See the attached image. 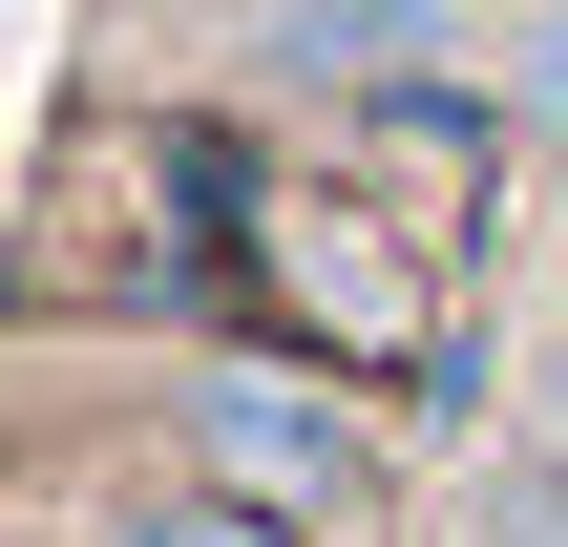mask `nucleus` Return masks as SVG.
<instances>
[{
	"label": "nucleus",
	"instance_id": "1",
	"mask_svg": "<svg viewBox=\"0 0 568 547\" xmlns=\"http://www.w3.org/2000/svg\"><path fill=\"white\" fill-rule=\"evenodd\" d=\"M148 443L211 464V485H253V506H295V527H337V547H379V506H400L379 379H358V358H295V337H190V358H148Z\"/></svg>",
	"mask_w": 568,
	"mask_h": 547
},
{
	"label": "nucleus",
	"instance_id": "2",
	"mask_svg": "<svg viewBox=\"0 0 568 547\" xmlns=\"http://www.w3.org/2000/svg\"><path fill=\"white\" fill-rule=\"evenodd\" d=\"M232 42H253V84L274 105H379V84H422V63H485V0H232Z\"/></svg>",
	"mask_w": 568,
	"mask_h": 547
},
{
	"label": "nucleus",
	"instance_id": "3",
	"mask_svg": "<svg viewBox=\"0 0 568 547\" xmlns=\"http://www.w3.org/2000/svg\"><path fill=\"white\" fill-rule=\"evenodd\" d=\"M63 547H337V527H295V506H253V485H211V464H105V485H63Z\"/></svg>",
	"mask_w": 568,
	"mask_h": 547
},
{
	"label": "nucleus",
	"instance_id": "4",
	"mask_svg": "<svg viewBox=\"0 0 568 547\" xmlns=\"http://www.w3.org/2000/svg\"><path fill=\"white\" fill-rule=\"evenodd\" d=\"M485 547H568V443H506L485 464Z\"/></svg>",
	"mask_w": 568,
	"mask_h": 547
},
{
	"label": "nucleus",
	"instance_id": "5",
	"mask_svg": "<svg viewBox=\"0 0 568 547\" xmlns=\"http://www.w3.org/2000/svg\"><path fill=\"white\" fill-rule=\"evenodd\" d=\"M548 443H568V253H548Z\"/></svg>",
	"mask_w": 568,
	"mask_h": 547
}]
</instances>
